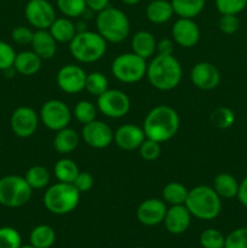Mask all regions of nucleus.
I'll return each instance as SVG.
<instances>
[{"label":"nucleus","mask_w":247,"mask_h":248,"mask_svg":"<svg viewBox=\"0 0 247 248\" xmlns=\"http://www.w3.org/2000/svg\"><path fill=\"white\" fill-rule=\"evenodd\" d=\"M181 125L178 113L170 106H156L148 111L143 123L145 137L164 143L177 135Z\"/></svg>","instance_id":"obj_1"},{"label":"nucleus","mask_w":247,"mask_h":248,"mask_svg":"<svg viewBox=\"0 0 247 248\" xmlns=\"http://www.w3.org/2000/svg\"><path fill=\"white\" fill-rule=\"evenodd\" d=\"M148 81L159 91H171L182 81L183 69L179 61L173 55H155L148 63Z\"/></svg>","instance_id":"obj_2"},{"label":"nucleus","mask_w":247,"mask_h":248,"mask_svg":"<svg viewBox=\"0 0 247 248\" xmlns=\"http://www.w3.org/2000/svg\"><path fill=\"white\" fill-rule=\"evenodd\" d=\"M184 205L191 217L201 220H212L217 218L222 211V199L212 186H198L189 190Z\"/></svg>","instance_id":"obj_3"},{"label":"nucleus","mask_w":247,"mask_h":248,"mask_svg":"<svg viewBox=\"0 0 247 248\" xmlns=\"http://www.w3.org/2000/svg\"><path fill=\"white\" fill-rule=\"evenodd\" d=\"M97 31L107 43L119 44L130 34V19L118 7L108 6L96 17Z\"/></svg>","instance_id":"obj_4"},{"label":"nucleus","mask_w":247,"mask_h":248,"mask_svg":"<svg viewBox=\"0 0 247 248\" xmlns=\"http://www.w3.org/2000/svg\"><path fill=\"white\" fill-rule=\"evenodd\" d=\"M69 52L80 63H93L107 52V41L98 31H80L69 43Z\"/></svg>","instance_id":"obj_5"},{"label":"nucleus","mask_w":247,"mask_h":248,"mask_svg":"<svg viewBox=\"0 0 247 248\" xmlns=\"http://www.w3.org/2000/svg\"><path fill=\"white\" fill-rule=\"evenodd\" d=\"M80 195L81 194L74 184L57 182L46 189L44 194V206L53 215H68L77 207Z\"/></svg>","instance_id":"obj_6"},{"label":"nucleus","mask_w":247,"mask_h":248,"mask_svg":"<svg viewBox=\"0 0 247 248\" xmlns=\"http://www.w3.org/2000/svg\"><path fill=\"white\" fill-rule=\"evenodd\" d=\"M147 60L133 52L121 53L111 63V74L124 84H136L147 74Z\"/></svg>","instance_id":"obj_7"},{"label":"nucleus","mask_w":247,"mask_h":248,"mask_svg":"<svg viewBox=\"0 0 247 248\" xmlns=\"http://www.w3.org/2000/svg\"><path fill=\"white\" fill-rule=\"evenodd\" d=\"M33 189L24 177L5 176L0 178V205L9 208L22 207L29 202Z\"/></svg>","instance_id":"obj_8"},{"label":"nucleus","mask_w":247,"mask_h":248,"mask_svg":"<svg viewBox=\"0 0 247 248\" xmlns=\"http://www.w3.org/2000/svg\"><path fill=\"white\" fill-rule=\"evenodd\" d=\"M97 109L107 118L121 119L130 111V97L121 90L108 89L97 97Z\"/></svg>","instance_id":"obj_9"},{"label":"nucleus","mask_w":247,"mask_h":248,"mask_svg":"<svg viewBox=\"0 0 247 248\" xmlns=\"http://www.w3.org/2000/svg\"><path fill=\"white\" fill-rule=\"evenodd\" d=\"M41 123L51 131L62 130L69 126L72 120V113L67 104L60 99H50L41 106L39 113Z\"/></svg>","instance_id":"obj_10"},{"label":"nucleus","mask_w":247,"mask_h":248,"mask_svg":"<svg viewBox=\"0 0 247 248\" xmlns=\"http://www.w3.org/2000/svg\"><path fill=\"white\" fill-rule=\"evenodd\" d=\"M24 17L35 29H48L56 17V10L48 0H28L24 6Z\"/></svg>","instance_id":"obj_11"},{"label":"nucleus","mask_w":247,"mask_h":248,"mask_svg":"<svg viewBox=\"0 0 247 248\" xmlns=\"http://www.w3.org/2000/svg\"><path fill=\"white\" fill-rule=\"evenodd\" d=\"M39 115L31 107H18L11 115L10 125L17 137L29 138L36 132L39 126Z\"/></svg>","instance_id":"obj_12"},{"label":"nucleus","mask_w":247,"mask_h":248,"mask_svg":"<svg viewBox=\"0 0 247 248\" xmlns=\"http://www.w3.org/2000/svg\"><path fill=\"white\" fill-rule=\"evenodd\" d=\"M86 77V72L80 65L65 64L58 70L56 82L63 92L75 94L85 90Z\"/></svg>","instance_id":"obj_13"},{"label":"nucleus","mask_w":247,"mask_h":248,"mask_svg":"<svg viewBox=\"0 0 247 248\" xmlns=\"http://www.w3.org/2000/svg\"><path fill=\"white\" fill-rule=\"evenodd\" d=\"M81 138L89 147L94 149H104L114 140V132L108 124L93 120L84 125L81 130Z\"/></svg>","instance_id":"obj_14"},{"label":"nucleus","mask_w":247,"mask_h":248,"mask_svg":"<svg viewBox=\"0 0 247 248\" xmlns=\"http://www.w3.org/2000/svg\"><path fill=\"white\" fill-rule=\"evenodd\" d=\"M172 40L184 48L194 47L200 40V28L193 18L179 17L172 26Z\"/></svg>","instance_id":"obj_15"},{"label":"nucleus","mask_w":247,"mask_h":248,"mask_svg":"<svg viewBox=\"0 0 247 248\" xmlns=\"http://www.w3.org/2000/svg\"><path fill=\"white\" fill-rule=\"evenodd\" d=\"M190 80L195 87L202 91L215 90L220 82V72L210 62H199L190 72Z\"/></svg>","instance_id":"obj_16"},{"label":"nucleus","mask_w":247,"mask_h":248,"mask_svg":"<svg viewBox=\"0 0 247 248\" xmlns=\"http://www.w3.org/2000/svg\"><path fill=\"white\" fill-rule=\"evenodd\" d=\"M167 206L160 199H147L137 208V219L145 227H155L164 222Z\"/></svg>","instance_id":"obj_17"},{"label":"nucleus","mask_w":247,"mask_h":248,"mask_svg":"<svg viewBox=\"0 0 247 248\" xmlns=\"http://www.w3.org/2000/svg\"><path fill=\"white\" fill-rule=\"evenodd\" d=\"M143 127L133 124H124L114 132V142L120 149L131 152L138 149L145 140Z\"/></svg>","instance_id":"obj_18"},{"label":"nucleus","mask_w":247,"mask_h":248,"mask_svg":"<svg viewBox=\"0 0 247 248\" xmlns=\"http://www.w3.org/2000/svg\"><path fill=\"white\" fill-rule=\"evenodd\" d=\"M164 225L172 235H181L189 229L191 223V215L185 205L170 206L164 218Z\"/></svg>","instance_id":"obj_19"},{"label":"nucleus","mask_w":247,"mask_h":248,"mask_svg":"<svg viewBox=\"0 0 247 248\" xmlns=\"http://www.w3.org/2000/svg\"><path fill=\"white\" fill-rule=\"evenodd\" d=\"M31 45V50L41 60H51L57 52V41L51 35L48 29H36Z\"/></svg>","instance_id":"obj_20"},{"label":"nucleus","mask_w":247,"mask_h":248,"mask_svg":"<svg viewBox=\"0 0 247 248\" xmlns=\"http://www.w3.org/2000/svg\"><path fill=\"white\" fill-rule=\"evenodd\" d=\"M156 39L150 31H139L132 36L131 47L132 52L139 57L148 60L156 55Z\"/></svg>","instance_id":"obj_21"},{"label":"nucleus","mask_w":247,"mask_h":248,"mask_svg":"<svg viewBox=\"0 0 247 248\" xmlns=\"http://www.w3.org/2000/svg\"><path fill=\"white\" fill-rule=\"evenodd\" d=\"M41 64H43V60L33 50L21 51V52L16 53L14 69L21 75L31 77V75L36 74L41 69Z\"/></svg>","instance_id":"obj_22"},{"label":"nucleus","mask_w":247,"mask_h":248,"mask_svg":"<svg viewBox=\"0 0 247 248\" xmlns=\"http://www.w3.org/2000/svg\"><path fill=\"white\" fill-rule=\"evenodd\" d=\"M174 11L171 1L167 0H150L145 9L148 21L154 24H164L173 16Z\"/></svg>","instance_id":"obj_23"},{"label":"nucleus","mask_w":247,"mask_h":248,"mask_svg":"<svg viewBox=\"0 0 247 248\" xmlns=\"http://www.w3.org/2000/svg\"><path fill=\"white\" fill-rule=\"evenodd\" d=\"M80 143V136L75 130L70 127L57 131L53 138V148L60 154H70L77 148Z\"/></svg>","instance_id":"obj_24"},{"label":"nucleus","mask_w":247,"mask_h":248,"mask_svg":"<svg viewBox=\"0 0 247 248\" xmlns=\"http://www.w3.org/2000/svg\"><path fill=\"white\" fill-rule=\"evenodd\" d=\"M48 31L51 33V35L55 38V40L57 43H70L72 39L74 38L75 34L77 33V26L73 23V21L68 17H58L53 21V23L51 24Z\"/></svg>","instance_id":"obj_25"},{"label":"nucleus","mask_w":247,"mask_h":248,"mask_svg":"<svg viewBox=\"0 0 247 248\" xmlns=\"http://www.w3.org/2000/svg\"><path fill=\"white\" fill-rule=\"evenodd\" d=\"M239 183L240 182L232 174L223 172L215 177L212 188L220 199H234L237 196Z\"/></svg>","instance_id":"obj_26"},{"label":"nucleus","mask_w":247,"mask_h":248,"mask_svg":"<svg viewBox=\"0 0 247 248\" xmlns=\"http://www.w3.org/2000/svg\"><path fill=\"white\" fill-rule=\"evenodd\" d=\"M29 241L35 248H51L56 242V232L47 224L36 225L31 232Z\"/></svg>","instance_id":"obj_27"},{"label":"nucleus","mask_w":247,"mask_h":248,"mask_svg":"<svg viewBox=\"0 0 247 248\" xmlns=\"http://www.w3.org/2000/svg\"><path fill=\"white\" fill-rule=\"evenodd\" d=\"M171 4L177 16L194 18L202 12L206 0H171Z\"/></svg>","instance_id":"obj_28"},{"label":"nucleus","mask_w":247,"mask_h":248,"mask_svg":"<svg viewBox=\"0 0 247 248\" xmlns=\"http://www.w3.org/2000/svg\"><path fill=\"white\" fill-rule=\"evenodd\" d=\"M79 172V167L75 164V161H73L72 159H68V157L60 159L53 167V173H55L56 179L58 182H62V183L73 184Z\"/></svg>","instance_id":"obj_29"},{"label":"nucleus","mask_w":247,"mask_h":248,"mask_svg":"<svg viewBox=\"0 0 247 248\" xmlns=\"http://www.w3.org/2000/svg\"><path fill=\"white\" fill-rule=\"evenodd\" d=\"M189 190L178 182H170L162 189V199L170 206L184 205L188 198Z\"/></svg>","instance_id":"obj_30"},{"label":"nucleus","mask_w":247,"mask_h":248,"mask_svg":"<svg viewBox=\"0 0 247 248\" xmlns=\"http://www.w3.org/2000/svg\"><path fill=\"white\" fill-rule=\"evenodd\" d=\"M24 179L31 189H44L50 183V172L41 165H35L27 170Z\"/></svg>","instance_id":"obj_31"},{"label":"nucleus","mask_w":247,"mask_h":248,"mask_svg":"<svg viewBox=\"0 0 247 248\" xmlns=\"http://www.w3.org/2000/svg\"><path fill=\"white\" fill-rule=\"evenodd\" d=\"M109 89V82L106 75L101 72H92L87 74L85 90L93 97H99Z\"/></svg>","instance_id":"obj_32"},{"label":"nucleus","mask_w":247,"mask_h":248,"mask_svg":"<svg viewBox=\"0 0 247 248\" xmlns=\"http://www.w3.org/2000/svg\"><path fill=\"white\" fill-rule=\"evenodd\" d=\"M235 113L228 107H218L211 113L210 120L215 127L220 130L230 128L235 123Z\"/></svg>","instance_id":"obj_33"},{"label":"nucleus","mask_w":247,"mask_h":248,"mask_svg":"<svg viewBox=\"0 0 247 248\" xmlns=\"http://www.w3.org/2000/svg\"><path fill=\"white\" fill-rule=\"evenodd\" d=\"M97 107L94 106L92 102L86 101V99H82L79 101L74 107V110H73V115L75 116L77 121L82 125H86V124L91 123V121L96 120L97 116Z\"/></svg>","instance_id":"obj_34"},{"label":"nucleus","mask_w":247,"mask_h":248,"mask_svg":"<svg viewBox=\"0 0 247 248\" xmlns=\"http://www.w3.org/2000/svg\"><path fill=\"white\" fill-rule=\"evenodd\" d=\"M58 10L68 18H77L87 10L85 0H56Z\"/></svg>","instance_id":"obj_35"},{"label":"nucleus","mask_w":247,"mask_h":248,"mask_svg":"<svg viewBox=\"0 0 247 248\" xmlns=\"http://www.w3.org/2000/svg\"><path fill=\"white\" fill-rule=\"evenodd\" d=\"M225 236L217 229H206L200 235V245L203 248H224Z\"/></svg>","instance_id":"obj_36"},{"label":"nucleus","mask_w":247,"mask_h":248,"mask_svg":"<svg viewBox=\"0 0 247 248\" xmlns=\"http://www.w3.org/2000/svg\"><path fill=\"white\" fill-rule=\"evenodd\" d=\"M21 234L15 228H0V248H21Z\"/></svg>","instance_id":"obj_37"},{"label":"nucleus","mask_w":247,"mask_h":248,"mask_svg":"<svg viewBox=\"0 0 247 248\" xmlns=\"http://www.w3.org/2000/svg\"><path fill=\"white\" fill-rule=\"evenodd\" d=\"M215 5L220 15H239L247 7V0H215Z\"/></svg>","instance_id":"obj_38"},{"label":"nucleus","mask_w":247,"mask_h":248,"mask_svg":"<svg viewBox=\"0 0 247 248\" xmlns=\"http://www.w3.org/2000/svg\"><path fill=\"white\" fill-rule=\"evenodd\" d=\"M138 150H139V155L143 160L155 161L161 154V143L150 140V138H145Z\"/></svg>","instance_id":"obj_39"},{"label":"nucleus","mask_w":247,"mask_h":248,"mask_svg":"<svg viewBox=\"0 0 247 248\" xmlns=\"http://www.w3.org/2000/svg\"><path fill=\"white\" fill-rule=\"evenodd\" d=\"M224 248H247V227L230 232L225 236Z\"/></svg>","instance_id":"obj_40"},{"label":"nucleus","mask_w":247,"mask_h":248,"mask_svg":"<svg viewBox=\"0 0 247 248\" xmlns=\"http://www.w3.org/2000/svg\"><path fill=\"white\" fill-rule=\"evenodd\" d=\"M15 57H16V51L14 50V47L10 44L0 40V70L6 72L14 68Z\"/></svg>","instance_id":"obj_41"},{"label":"nucleus","mask_w":247,"mask_h":248,"mask_svg":"<svg viewBox=\"0 0 247 248\" xmlns=\"http://www.w3.org/2000/svg\"><path fill=\"white\" fill-rule=\"evenodd\" d=\"M218 28L222 33L228 34V35L236 33L240 28V19L237 15H220Z\"/></svg>","instance_id":"obj_42"},{"label":"nucleus","mask_w":247,"mask_h":248,"mask_svg":"<svg viewBox=\"0 0 247 248\" xmlns=\"http://www.w3.org/2000/svg\"><path fill=\"white\" fill-rule=\"evenodd\" d=\"M33 35L34 31L26 26H17L11 31V39L18 45H31Z\"/></svg>","instance_id":"obj_43"},{"label":"nucleus","mask_w":247,"mask_h":248,"mask_svg":"<svg viewBox=\"0 0 247 248\" xmlns=\"http://www.w3.org/2000/svg\"><path fill=\"white\" fill-rule=\"evenodd\" d=\"M73 184L80 191V194L89 193L94 186L93 176L89 173V172H79V174L77 176L75 181L73 182Z\"/></svg>","instance_id":"obj_44"},{"label":"nucleus","mask_w":247,"mask_h":248,"mask_svg":"<svg viewBox=\"0 0 247 248\" xmlns=\"http://www.w3.org/2000/svg\"><path fill=\"white\" fill-rule=\"evenodd\" d=\"M174 41L172 39L164 38L157 41L156 53L157 55H173Z\"/></svg>","instance_id":"obj_45"},{"label":"nucleus","mask_w":247,"mask_h":248,"mask_svg":"<svg viewBox=\"0 0 247 248\" xmlns=\"http://www.w3.org/2000/svg\"><path fill=\"white\" fill-rule=\"evenodd\" d=\"M85 1H86L87 9L98 14L102 10L109 6V1L110 0H85Z\"/></svg>","instance_id":"obj_46"},{"label":"nucleus","mask_w":247,"mask_h":248,"mask_svg":"<svg viewBox=\"0 0 247 248\" xmlns=\"http://www.w3.org/2000/svg\"><path fill=\"white\" fill-rule=\"evenodd\" d=\"M236 198L239 202L247 208V176L239 183V191H237Z\"/></svg>","instance_id":"obj_47"},{"label":"nucleus","mask_w":247,"mask_h":248,"mask_svg":"<svg viewBox=\"0 0 247 248\" xmlns=\"http://www.w3.org/2000/svg\"><path fill=\"white\" fill-rule=\"evenodd\" d=\"M139 1L140 0H121V2L127 5V6H135V5H137Z\"/></svg>","instance_id":"obj_48"},{"label":"nucleus","mask_w":247,"mask_h":248,"mask_svg":"<svg viewBox=\"0 0 247 248\" xmlns=\"http://www.w3.org/2000/svg\"><path fill=\"white\" fill-rule=\"evenodd\" d=\"M21 248H35V247H33L31 245H28V246H21Z\"/></svg>","instance_id":"obj_49"},{"label":"nucleus","mask_w":247,"mask_h":248,"mask_svg":"<svg viewBox=\"0 0 247 248\" xmlns=\"http://www.w3.org/2000/svg\"><path fill=\"white\" fill-rule=\"evenodd\" d=\"M136 248H143V247H136Z\"/></svg>","instance_id":"obj_50"}]
</instances>
